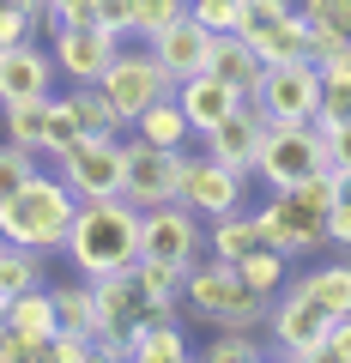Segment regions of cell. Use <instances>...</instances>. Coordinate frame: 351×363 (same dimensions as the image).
Listing matches in <instances>:
<instances>
[{
    "label": "cell",
    "mask_w": 351,
    "mask_h": 363,
    "mask_svg": "<svg viewBox=\"0 0 351 363\" xmlns=\"http://www.w3.org/2000/svg\"><path fill=\"white\" fill-rule=\"evenodd\" d=\"M297 13L309 18L315 30H333V37H345V43H351V0H303Z\"/></svg>",
    "instance_id": "34"
},
{
    "label": "cell",
    "mask_w": 351,
    "mask_h": 363,
    "mask_svg": "<svg viewBox=\"0 0 351 363\" xmlns=\"http://www.w3.org/2000/svg\"><path fill=\"white\" fill-rule=\"evenodd\" d=\"M0 339H6V297H0Z\"/></svg>",
    "instance_id": "47"
},
{
    "label": "cell",
    "mask_w": 351,
    "mask_h": 363,
    "mask_svg": "<svg viewBox=\"0 0 351 363\" xmlns=\"http://www.w3.org/2000/svg\"><path fill=\"white\" fill-rule=\"evenodd\" d=\"M315 128H321L327 164H333V169H351V121H333V128H327V121H315Z\"/></svg>",
    "instance_id": "40"
},
{
    "label": "cell",
    "mask_w": 351,
    "mask_h": 363,
    "mask_svg": "<svg viewBox=\"0 0 351 363\" xmlns=\"http://www.w3.org/2000/svg\"><path fill=\"white\" fill-rule=\"evenodd\" d=\"M260 133H267V116H260V104H236L230 116L218 121V128H206L200 140H206V157H218V164L230 169H248L255 176V157H260Z\"/></svg>",
    "instance_id": "16"
},
{
    "label": "cell",
    "mask_w": 351,
    "mask_h": 363,
    "mask_svg": "<svg viewBox=\"0 0 351 363\" xmlns=\"http://www.w3.org/2000/svg\"><path fill=\"white\" fill-rule=\"evenodd\" d=\"M25 37H37V30H30V18L18 13L13 0H0V49H6V43H25Z\"/></svg>",
    "instance_id": "43"
},
{
    "label": "cell",
    "mask_w": 351,
    "mask_h": 363,
    "mask_svg": "<svg viewBox=\"0 0 351 363\" xmlns=\"http://www.w3.org/2000/svg\"><path fill=\"white\" fill-rule=\"evenodd\" d=\"M327 321L333 315L297 285L285 279V291L273 297V315H267V333H273V351L291 363H321V345H327Z\"/></svg>",
    "instance_id": "6"
},
{
    "label": "cell",
    "mask_w": 351,
    "mask_h": 363,
    "mask_svg": "<svg viewBox=\"0 0 351 363\" xmlns=\"http://www.w3.org/2000/svg\"><path fill=\"white\" fill-rule=\"evenodd\" d=\"M91 0H49V25H85Z\"/></svg>",
    "instance_id": "44"
},
{
    "label": "cell",
    "mask_w": 351,
    "mask_h": 363,
    "mask_svg": "<svg viewBox=\"0 0 351 363\" xmlns=\"http://www.w3.org/2000/svg\"><path fill=\"white\" fill-rule=\"evenodd\" d=\"M182 169H188V152H176V145L128 140V164H121V200H133L140 212L164 206V200H182Z\"/></svg>",
    "instance_id": "7"
},
{
    "label": "cell",
    "mask_w": 351,
    "mask_h": 363,
    "mask_svg": "<svg viewBox=\"0 0 351 363\" xmlns=\"http://www.w3.org/2000/svg\"><path fill=\"white\" fill-rule=\"evenodd\" d=\"M67 104H73V116H79V128L85 133H104V140H121V116H116V104L104 97V85H73L67 91Z\"/></svg>",
    "instance_id": "27"
},
{
    "label": "cell",
    "mask_w": 351,
    "mask_h": 363,
    "mask_svg": "<svg viewBox=\"0 0 351 363\" xmlns=\"http://www.w3.org/2000/svg\"><path fill=\"white\" fill-rule=\"evenodd\" d=\"M297 285L321 303L327 315H351V260H327V267L297 272Z\"/></svg>",
    "instance_id": "25"
},
{
    "label": "cell",
    "mask_w": 351,
    "mask_h": 363,
    "mask_svg": "<svg viewBox=\"0 0 351 363\" xmlns=\"http://www.w3.org/2000/svg\"><path fill=\"white\" fill-rule=\"evenodd\" d=\"M43 357H55V363H85V357H91V333L55 327V339H49V351H43Z\"/></svg>",
    "instance_id": "39"
},
{
    "label": "cell",
    "mask_w": 351,
    "mask_h": 363,
    "mask_svg": "<svg viewBox=\"0 0 351 363\" xmlns=\"http://www.w3.org/2000/svg\"><path fill=\"white\" fill-rule=\"evenodd\" d=\"M182 303L188 315H200V321L212 327H243V333H260L267 327V315H273V297H260V291L243 285V272H236V260H194L182 279Z\"/></svg>",
    "instance_id": "3"
},
{
    "label": "cell",
    "mask_w": 351,
    "mask_h": 363,
    "mask_svg": "<svg viewBox=\"0 0 351 363\" xmlns=\"http://www.w3.org/2000/svg\"><path fill=\"white\" fill-rule=\"evenodd\" d=\"M91 291H97V333H133V327L152 315V297L140 291V279H133V267H121V272H104V279H91Z\"/></svg>",
    "instance_id": "17"
},
{
    "label": "cell",
    "mask_w": 351,
    "mask_h": 363,
    "mask_svg": "<svg viewBox=\"0 0 351 363\" xmlns=\"http://www.w3.org/2000/svg\"><path fill=\"white\" fill-rule=\"evenodd\" d=\"M182 206H194L200 218H224V212L248 206V169H230L218 157H188L182 169Z\"/></svg>",
    "instance_id": "11"
},
{
    "label": "cell",
    "mask_w": 351,
    "mask_h": 363,
    "mask_svg": "<svg viewBox=\"0 0 351 363\" xmlns=\"http://www.w3.org/2000/svg\"><path fill=\"white\" fill-rule=\"evenodd\" d=\"M285 13H297L291 0H243V25H236V37H255V30H273Z\"/></svg>",
    "instance_id": "36"
},
{
    "label": "cell",
    "mask_w": 351,
    "mask_h": 363,
    "mask_svg": "<svg viewBox=\"0 0 351 363\" xmlns=\"http://www.w3.org/2000/svg\"><path fill=\"white\" fill-rule=\"evenodd\" d=\"M121 164H128V140L79 133L73 152L55 157V176H61L79 200H109V194H121Z\"/></svg>",
    "instance_id": "8"
},
{
    "label": "cell",
    "mask_w": 351,
    "mask_h": 363,
    "mask_svg": "<svg viewBox=\"0 0 351 363\" xmlns=\"http://www.w3.org/2000/svg\"><path fill=\"white\" fill-rule=\"evenodd\" d=\"M140 224H145V212L133 206V200H121V194H109V200H79L73 230H67L61 255L73 260V272H85V279L121 272V267L140 260Z\"/></svg>",
    "instance_id": "1"
},
{
    "label": "cell",
    "mask_w": 351,
    "mask_h": 363,
    "mask_svg": "<svg viewBox=\"0 0 351 363\" xmlns=\"http://www.w3.org/2000/svg\"><path fill=\"white\" fill-rule=\"evenodd\" d=\"M248 248H260V224H255V212H224V218H206V255H218V260H243Z\"/></svg>",
    "instance_id": "23"
},
{
    "label": "cell",
    "mask_w": 351,
    "mask_h": 363,
    "mask_svg": "<svg viewBox=\"0 0 351 363\" xmlns=\"http://www.w3.org/2000/svg\"><path fill=\"white\" fill-rule=\"evenodd\" d=\"M140 255L169 260V267H194V260L206 255V218H200L194 206H182V200L152 206L145 224H140Z\"/></svg>",
    "instance_id": "9"
},
{
    "label": "cell",
    "mask_w": 351,
    "mask_h": 363,
    "mask_svg": "<svg viewBox=\"0 0 351 363\" xmlns=\"http://www.w3.org/2000/svg\"><path fill=\"white\" fill-rule=\"evenodd\" d=\"M321 363H351V315H333V321H327Z\"/></svg>",
    "instance_id": "41"
},
{
    "label": "cell",
    "mask_w": 351,
    "mask_h": 363,
    "mask_svg": "<svg viewBox=\"0 0 351 363\" xmlns=\"http://www.w3.org/2000/svg\"><path fill=\"white\" fill-rule=\"evenodd\" d=\"M188 133H194V128H188L182 104H176V91H169V97H157V104L133 121V140H145V145H176V152H182Z\"/></svg>",
    "instance_id": "24"
},
{
    "label": "cell",
    "mask_w": 351,
    "mask_h": 363,
    "mask_svg": "<svg viewBox=\"0 0 351 363\" xmlns=\"http://www.w3.org/2000/svg\"><path fill=\"white\" fill-rule=\"evenodd\" d=\"M73 212H79V194L55 169H37L25 188H13V194L0 200V242L55 255L67 242V230H73Z\"/></svg>",
    "instance_id": "2"
},
{
    "label": "cell",
    "mask_w": 351,
    "mask_h": 363,
    "mask_svg": "<svg viewBox=\"0 0 351 363\" xmlns=\"http://www.w3.org/2000/svg\"><path fill=\"white\" fill-rule=\"evenodd\" d=\"M255 224H260V242L267 248H279V255H291V260H303V255H315V248L327 242V230H321V212H309L297 194H267V206L255 212Z\"/></svg>",
    "instance_id": "12"
},
{
    "label": "cell",
    "mask_w": 351,
    "mask_h": 363,
    "mask_svg": "<svg viewBox=\"0 0 351 363\" xmlns=\"http://www.w3.org/2000/svg\"><path fill=\"white\" fill-rule=\"evenodd\" d=\"M43 116H49V97H37V104H6V140L43 157Z\"/></svg>",
    "instance_id": "31"
},
{
    "label": "cell",
    "mask_w": 351,
    "mask_h": 363,
    "mask_svg": "<svg viewBox=\"0 0 351 363\" xmlns=\"http://www.w3.org/2000/svg\"><path fill=\"white\" fill-rule=\"evenodd\" d=\"M128 339H133V363H182L188 357V333L176 315H145Z\"/></svg>",
    "instance_id": "21"
},
{
    "label": "cell",
    "mask_w": 351,
    "mask_h": 363,
    "mask_svg": "<svg viewBox=\"0 0 351 363\" xmlns=\"http://www.w3.org/2000/svg\"><path fill=\"white\" fill-rule=\"evenodd\" d=\"M37 176V152H25V145H0V200L13 194V188H25V182Z\"/></svg>",
    "instance_id": "35"
},
{
    "label": "cell",
    "mask_w": 351,
    "mask_h": 363,
    "mask_svg": "<svg viewBox=\"0 0 351 363\" xmlns=\"http://www.w3.org/2000/svg\"><path fill=\"white\" fill-rule=\"evenodd\" d=\"M248 43H255V55H260L267 67H285V61H309V18H303V13H285V18H279L273 30H255Z\"/></svg>",
    "instance_id": "22"
},
{
    "label": "cell",
    "mask_w": 351,
    "mask_h": 363,
    "mask_svg": "<svg viewBox=\"0 0 351 363\" xmlns=\"http://www.w3.org/2000/svg\"><path fill=\"white\" fill-rule=\"evenodd\" d=\"M0 248H6V242H0Z\"/></svg>",
    "instance_id": "48"
},
{
    "label": "cell",
    "mask_w": 351,
    "mask_h": 363,
    "mask_svg": "<svg viewBox=\"0 0 351 363\" xmlns=\"http://www.w3.org/2000/svg\"><path fill=\"white\" fill-rule=\"evenodd\" d=\"M315 169H327L321 128H315V121H267V133H260V157H255V182H267V194L297 188V182L315 176Z\"/></svg>",
    "instance_id": "4"
},
{
    "label": "cell",
    "mask_w": 351,
    "mask_h": 363,
    "mask_svg": "<svg viewBox=\"0 0 351 363\" xmlns=\"http://www.w3.org/2000/svg\"><path fill=\"white\" fill-rule=\"evenodd\" d=\"M55 297H49V285H37V291H18V297H6V333H18L30 351H49V339H55Z\"/></svg>",
    "instance_id": "20"
},
{
    "label": "cell",
    "mask_w": 351,
    "mask_h": 363,
    "mask_svg": "<svg viewBox=\"0 0 351 363\" xmlns=\"http://www.w3.org/2000/svg\"><path fill=\"white\" fill-rule=\"evenodd\" d=\"M121 37H109L104 25H49V55H55V73L73 79V85H91L109 61H116Z\"/></svg>",
    "instance_id": "13"
},
{
    "label": "cell",
    "mask_w": 351,
    "mask_h": 363,
    "mask_svg": "<svg viewBox=\"0 0 351 363\" xmlns=\"http://www.w3.org/2000/svg\"><path fill=\"white\" fill-rule=\"evenodd\" d=\"M212 363H260L267 357V345H260V333H243V327H218V339L206 345Z\"/></svg>",
    "instance_id": "32"
},
{
    "label": "cell",
    "mask_w": 351,
    "mask_h": 363,
    "mask_svg": "<svg viewBox=\"0 0 351 363\" xmlns=\"http://www.w3.org/2000/svg\"><path fill=\"white\" fill-rule=\"evenodd\" d=\"M321 67V85H351V43L339 55H327V61H315Z\"/></svg>",
    "instance_id": "45"
},
{
    "label": "cell",
    "mask_w": 351,
    "mask_h": 363,
    "mask_svg": "<svg viewBox=\"0 0 351 363\" xmlns=\"http://www.w3.org/2000/svg\"><path fill=\"white\" fill-rule=\"evenodd\" d=\"M212 37H218V30H206L194 13H188V18H176L169 30L145 37V49L164 61V73L176 79V85H182V79H194V73H206V67H212Z\"/></svg>",
    "instance_id": "15"
},
{
    "label": "cell",
    "mask_w": 351,
    "mask_h": 363,
    "mask_svg": "<svg viewBox=\"0 0 351 363\" xmlns=\"http://www.w3.org/2000/svg\"><path fill=\"white\" fill-rule=\"evenodd\" d=\"M97 85H104V97L116 104L121 128H133V121H140L157 97H169V91H176V79L164 73V61H157L152 49H116V61L97 73Z\"/></svg>",
    "instance_id": "5"
},
{
    "label": "cell",
    "mask_w": 351,
    "mask_h": 363,
    "mask_svg": "<svg viewBox=\"0 0 351 363\" xmlns=\"http://www.w3.org/2000/svg\"><path fill=\"white\" fill-rule=\"evenodd\" d=\"M291 255H279V248H248L243 260H236V272H243V285L248 291H260V297H279V291H285V279H291Z\"/></svg>",
    "instance_id": "28"
},
{
    "label": "cell",
    "mask_w": 351,
    "mask_h": 363,
    "mask_svg": "<svg viewBox=\"0 0 351 363\" xmlns=\"http://www.w3.org/2000/svg\"><path fill=\"white\" fill-rule=\"evenodd\" d=\"M248 104H260L267 121H315V109H321V67L315 61L267 67V79H260V91Z\"/></svg>",
    "instance_id": "10"
},
{
    "label": "cell",
    "mask_w": 351,
    "mask_h": 363,
    "mask_svg": "<svg viewBox=\"0 0 351 363\" xmlns=\"http://www.w3.org/2000/svg\"><path fill=\"white\" fill-rule=\"evenodd\" d=\"M321 230H327V242H333V248H351V200H333V206H327Z\"/></svg>",
    "instance_id": "42"
},
{
    "label": "cell",
    "mask_w": 351,
    "mask_h": 363,
    "mask_svg": "<svg viewBox=\"0 0 351 363\" xmlns=\"http://www.w3.org/2000/svg\"><path fill=\"white\" fill-rule=\"evenodd\" d=\"M176 104H182V116H188V128L194 133H206V128H218L224 116H230L236 104H243V97H236L230 85H224L218 73H194V79H182V85H176Z\"/></svg>",
    "instance_id": "18"
},
{
    "label": "cell",
    "mask_w": 351,
    "mask_h": 363,
    "mask_svg": "<svg viewBox=\"0 0 351 363\" xmlns=\"http://www.w3.org/2000/svg\"><path fill=\"white\" fill-rule=\"evenodd\" d=\"M55 55L37 49V43H6L0 49V109L6 104H37V97H55Z\"/></svg>",
    "instance_id": "14"
},
{
    "label": "cell",
    "mask_w": 351,
    "mask_h": 363,
    "mask_svg": "<svg viewBox=\"0 0 351 363\" xmlns=\"http://www.w3.org/2000/svg\"><path fill=\"white\" fill-rule=\"evenodd\" d=\"M176 18H188V0H133V37H157Z\"/></svg>",
    "instance_id": "33"
},
{
    "label": "cell",
    "mask_w": 351,
    "mask_h": 363,
    "mask_svg": "<svg viewBox=\"0 0 351 363\" xmlns=\"http://www.w3.org/2000/svg\"><path fill=\"white\" fill-rule=\"evenodd\" d=\"M212 73H218L224 85L236 91V97H255L260 79H267V61L255 55V43H248V37L218 30V37H212Z\"/></svg>",
    "instance_id": "19"
},
{
    "label": "cell",
    "mask_w": 351,
    "mask_h": 363,
    "mask_svg": "<svg viewBox=\"0 0 351 363\" xmlns=\"http://www.w3.org/2000/svg\"><path fill=\"white\" fill-rule=\"evenodd\" d=\"M79 116H73V104L67 97H49V116H43V157H61V152H73L79 145Z\"/></svg>",
    "instance_id": "30"
},
{
    "label": "cell",
    "mask_w": 351,
    "mask_h": 363,
    "mask_svg": "<svg viewBox=\"0 0 351 363\" xmlns=\"http://www.w3.org/2000/svg\"><path fill=\"white\" fill-rule=\"evenodd\" d=\"M49 297H55V321H61V327H73V333H97V291H91L85 272L67 279V285H49Z\"/></svg>",
    "instance_id": "26"
},
{
    "label": "cell",
    "mask_w": 351,
    "mask_h": 363,
    "mask_svg": "<svg viewBox=\"0 0 351 363\" xmlns=\"http://www.w3.org/2000/svg\"><path fill=\"white\" fill-rule=\"evenodd\" d=\"M188 13L206 30H236L243 25V0H188Z\"/></svg>",
    "instance_id": "37"
},
{
    "label": "cell",
    "mask_w": 351,
    "mask_h": 363,
    "mask_svg": "<svg viewBox=\"0 0 351 363\" xmlns=\"http://www.w3.org/2000/svg\"><path fill=\"white\" fill-rule=\"evenodd\" d=\"M91 25H104L109 37H133V0H91Z\"/></svg>",
    "instance_id": "38"
},
{
    "label": "cell",
    "mask_w": 351,
    "mask_h": 363,
    "mask_svg": "<svg viewBox=\"0 0 351 363\" xmlns=\"http://www.w3.org/2000/svg\"><path fill=\"white\" fill-rule=\"evenodd\" d=\"M30 357H37V351H30L18 333H6V339H0V363H30Z\"/></svg>",
    "instance_id": "46"
},
{
    "label": "cell",
    "mask_w": 351,
    "mask_h": 363,
    "mask_svg": "<svg viewBox=\"0 0 351 363\" xmlns=\"http://www.w3.org/2000/svg\"><path fill=\"white\" fill-rule=\"evenodd\" d=\"M49 272H43V255L37 248H18L6 242L0 248V297H18V291H37Z\"/></svg>",
    "instance_id": "29"
}]
</instances>
